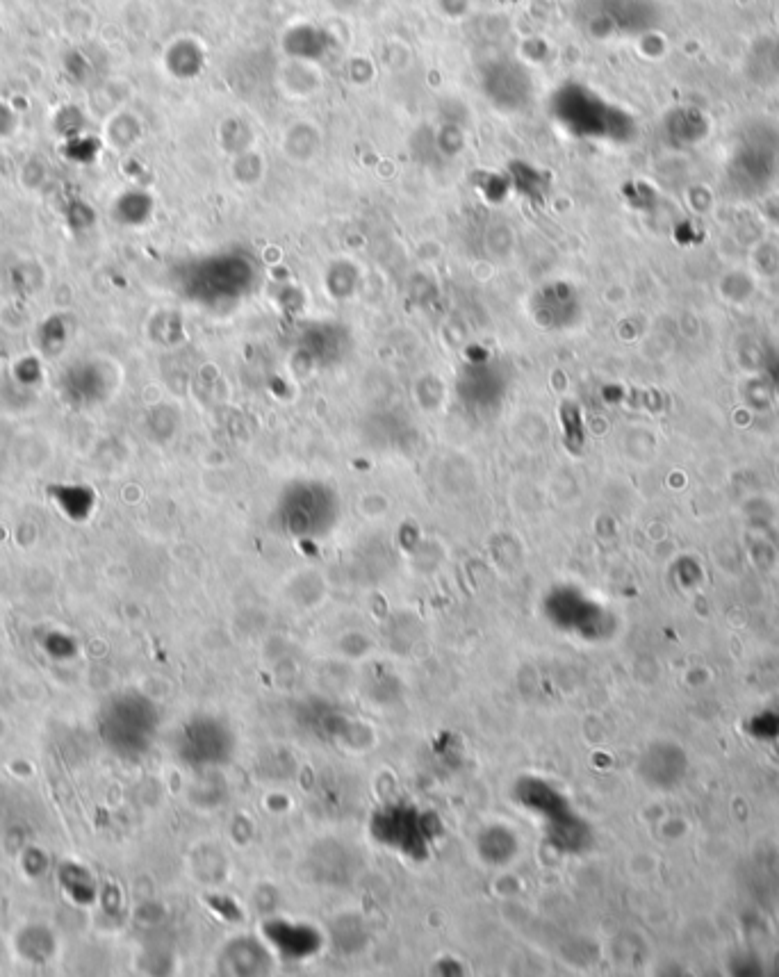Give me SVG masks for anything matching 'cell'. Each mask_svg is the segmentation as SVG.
Masks as SVG:
<instances>
[{
	"label": "cell",
	"mask_w": 779,
	"mask_h": 977,
	"mask_svg": "<svg viewBox=\"0 0 779 977\" xmlns=\"http://www.w3.org/2000/svg\"><path fill=\"white\" fill-rule=\"evenodd\" d=\"M729 180L741 194H761L779 176V133L768 123L748 126L732 151Z\"/></svg>",
	"instance_id": "1"
},
{
	"label": "cell",
	"mask_w": 779,
	"mask_h": 977,
	"mask_svg": "<svg viewBox=\"0 0 779 977\" xmlns=\"http://www.w3.org/2000/svg\"><path fill=\"white\" fill-rule=\"evenodd\" d=\"M773 383H775V390L779 394V356L775 360V365H773Z\"/></svg>",
	"instance_id": "5"
},
{
	"label": "cell",
	"mask_w": 779,
	"mask_h": 977,
	"mask_svg": "<svg viewBox=\"0 0 779 977\" xmlns=\"http://www.w3.org/2000/svg\"><path fill=\"white\" fill-rule=\"evenodd\" d=\"M707 130H709L707 119L693 108H682L675 114H670L668 135L670 139H675L677 144L693 146L697 142H702L704 135H707Z\"/></svg>",
	"instance_id": "4"
},
{
	"label": "cell",
	"mask_w": 779,
	"mask_h": 977,
	"mask_svg": "<svg viewBox=\"0 0 779 977\" xmlns=\"http://www.w3.org/2000/svg\"><path fill=\"white\" fill-rule=\"evenodd\" d=\"M372 827L376 839L388 845V848H395L413 859L429 855V843H433V823H429V816L424 811H417L413 807L388 809L381 816H376Z\"/></svg>",
	"instance_id": "2"
},
{
	"label": "cell",
	"mask_w": 779,
	"mask_h": 977,
	"mask_svg": "<svg viewBox=\"0 0 779 977\" xmlns=\"http://www.w3.org/2000/svg\"><path fill=\"white\" fill-rule=\"evenodd\" d=\"M183 754L187 761L201 763V766H219L233 754L231 729L219 720H196L185 729Z\"/></svg>",
	"instance_id": "3"
}]
</instances>
